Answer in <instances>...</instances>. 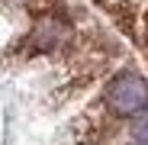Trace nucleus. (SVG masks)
<instances>
[{
	"instance_id": "obj_1",
	"label": "nucleus",
	"mask_w": 148,
	"mask_h": 145,
	"mask_svg": "<svg viewBox=\"0 0 148 145\" xmlns=\"http://www.w3.org/2000/svg\"><path fill=\"white\" fill-rule=\"evenodd\" d=\"M103 103L113 116H138L148 110V81L135 71H122L106 84Z\"/></svg>"
},
{
	"instance_id": "obj_2",
	"label": "nucleus",
	"mask_w": 148,
	"mask_h": 145,
	"mask_svg": "<svg viewBox=\"0 0 148 145\" xmlns=\"http://www.w3.org/2000/svg\"><path fill=\"white\" fill-rule=\"evenodd\" d=\"M26 42H29L32 52H55V48H61L68 42V26L61 19H55V16H42L32 26Z\"/></svg>"
},
{
	"instance_id": "obj_3",
	"label": "nucleus",
	"mask_w": 148,
	"mask_h": 145,
	"mask_svg": "<svg viewBox=\"0 0 148 145\" xmlns=\"http://www.w3.org/2000/svg\"><path fill=\"white\" fill-rule=\"evenodd\" d=\"M132 139L135 142H148V110L132 116Z\"/></svg>"
}]
</instances>
